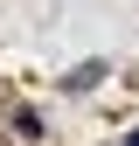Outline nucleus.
<instances>
[{"mask_svg": "<svg viewBox=\"0 0 139 146\" xmlns=\"http://www.w3.org/2000/svg\"><path fill=\"white\" fill-rule=\"evenodd\" d=\"M125 146H139V132H125Z\"/></svg>", "mask_w": 139, "mask_h": 146, "instance_id": "nucleus-1", "label": "nucleus"}]
</instances>
